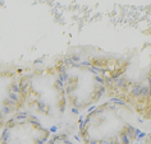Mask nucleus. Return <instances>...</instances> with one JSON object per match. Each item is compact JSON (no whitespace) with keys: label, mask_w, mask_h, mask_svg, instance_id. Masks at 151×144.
I'll return each mask as SVG.
<instances>
[{"label":"nucleus","mask_w":151,"mask_h":144,"mask_svg":"<svg viewBox=\"0 0 151 144\" xmlns=\"http://www.w3.org/2000/svg\"><path fill=\"white\" fill-rule=\"evenodd\" d=\"M141 144H151V129L149 130V133L146 134L145 138H143V140H142Z\"/></svg>","instance_id":"nucleus-8"},{"label":"nucleus","mask_w":151,"mask_h":144,"mask_svg":"<svg viewBox=\"0 0 151 144\" xmlns=\"http://www.w3.org/2000/svg\"><path fill=\"white\" fill-rule=\"evenodd\" d=\"M52 133L36 116L21 111L0 125V144H47Z\"/></svg>","instance_id":"nucleus-5"},{"label":"nucleus","mask_w":151,"mask_h":144,"mask_svg":"<svg viewBox=\"0 0 151 144\" xmlns=\"http://www.w3.org/2000/svg\"><path fill=\"white\" fill-rule=\"evenodd\" d=\"M22 68H3L1 70V115L0 124L22 111L21 97Z\"/></svg>","instance_id":"nucleus-6"},{"label":"nucleus","mask_w":151,"mask_h":144,"mask_svg":"<svg viewBox=\"0 0 151 144\" xmlns=\"http://www.w3.org/2000/svg\"><path fill=\"white\" fill-rule=\"evenodd\" d=\"M67 101L77 117L106 100V86L103 74L90 59L87 51L69 50L51 59Z\"/></svg>","instance_id":"nucleus-4"},{"label":"nucleus","mask_w":151,"mask_h":144,"mask_svg":"<svg viewBox=\"0 0 151 144\" xmlns=\"http://www.w3.org/2000/svg\"><path fill=\"white\" fill-rule=\"evenodd\" d=\"M87 54L103 74L108 98L123 101L151 123V55L137 50Z\"/></svg>","instance_id":"nucleus-1"},{"label":"nucleus","mask_w":151,"mask_h":144,"mask_svg":"<svg viewBox=\"0 0 151 144\" xmlns=\"http://www.w3.org/2000/svg\"><path fill=\"white\" fill-rule=\"evenodd\" d=\"M150 129L129 105L106 98L78 117L76 136L81 144H141Z\"/></svg>","instance_id":"nucleus-3"},{"label":"nucleus","mask_w":151,"mask_h":144,"mask_svg":"<svg viewBox=\"0 0 151 144\" xmlns=\"http://www.w3.org/2000/svg\"><path fill=\"white\" fill-rule=\"evenodd\" d=\"M21 97L22 111L36 116L54 133L64 130L76 134L78 117L69 107L51 60L22 68Z\"/></svg>","instance_id":"nucleus-2"},{"label":"nucleus","mask_w":151,"mask_h":144,"mask_svg":"<svg viewBox=\"0 0 151 144\" xmlns=\"http://www.w3.org/2000/svg\"><path fill=\"white\" fill-rule=\"evenodd\" d=\"M47 144H81L74 133L72 131H55L52 133Z\"/></svg>","instance_id":"nucleus-7"}]
</instances>
